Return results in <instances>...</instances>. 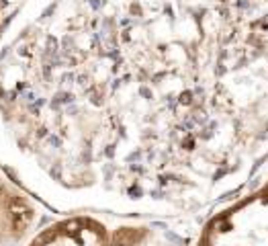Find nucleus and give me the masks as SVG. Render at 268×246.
Here are the masks:
<instances>
[{
	"label": "nucleus",
	"mask_w": 268,
	"mask_h": 246,
	"mask_svg": "<svg viewBox=\"0 0 268 246\" xmlns=\"http://www.w3.org/2000/svg\"><path fill=\"white\" fill-rule=\"evenodd\" d=\"M268 166V0H19L0 170L52 216L189 220Z\"/></svg>",
	"instance_id": "1"
},
{
	"label": "nucleus",
	"mask_w": 268,
	"mask_h": 246,
	"mask_svg": "<svg viewBox=\"0 0 268 246\" xmlns=\"http://www.w3.org/2000/svg\"><path fill=\"white\" fill-rule=\"evenodd\" d=\"M25 246H191V220L52 216Z\"/></svg>",
	"instance_id": "2"
},
{
	"label": "nucleus",
	"mask_w": 268,
	"mask_h": 246,
	"mask_svg": "<svg viewBox=\"0 0 268 246\" xmlns=\"http://www.w3.org/2000/svg\"><path fill=\"white\" fill-rule=\"evenodd\" d=\"M191 246H268V166L233 197L191 220Z\"/></svg>",
	"instance_id": "3"
},
{
	"label": "nucleus",
	"mask_w": 268,
	"mask_h": 246,
	"mask_svg": "<svg viewBox=\"0 0 268 246\" xmlns=\"http://www.w3.org/2000/svg\"><path fill=\"white\" fill-rule=\"evenodd\" d=\"M49 218L52 213L0 170V246H25Z\"/></svg>",
	"instance_id": "4"
},
{
	"label": "nucleus",
	"mask_w": 268,
	"mask_h": 246,
	"mask_svg": "<svg viewBox=\"0 0 268 246\" xmlns=\"http://www.w3.org/2000/svg\"><path fill=\"white\" fill-rule=\"evenodd\" d=\"M10 10H12V8L8 6V0H0V29H2V25L6 23Z\"/></svg>",
	"instance_id": "5"
},
{
	"label": "nucleus",
	"mask_w": 268,
	"mask_h": 246,
	"mask_svg": "<svg viewBox=\"0 0 268 246\" xmlns=\"http://www.w3.org/2000/svg\"><path fill=\"white\" fill-rule=\"evenodd\" d=\"M8 2H10V0H8ZM16 2H19V0H16Z\"/></svg>",
	"instance_id": "6"
}]
</instances>
